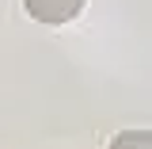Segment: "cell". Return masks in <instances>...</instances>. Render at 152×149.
I'll return each instance as SVG.
<instances>
[{"instance_id":"1","label":"cell","mask_w":152,"mask_h":149,"mask_svg":"<svg viewBox=\"0 0 152 149\" xmlns=\"http://www.w3.org/2000/svg\"><path fill=\"white\" fill-rule=\"evenodd\" d=\"M23 8H27V16L38 19V23H69V19L80 16V8H84V0H23Z\"/></svg>"},{"instance_id":"2","label":"cell","mask_w":152,"mask_h":149,"mask_svg":"<svg viewBox=\"0 0 152 149\" xmlns=\"http://www.w3.org/2000/svg\"><path fill=\"white\" fill-rule=\"evenodd\" d=\"M110 149H152V130H122L110 138Z\"/></svg>"}]
</instances>
